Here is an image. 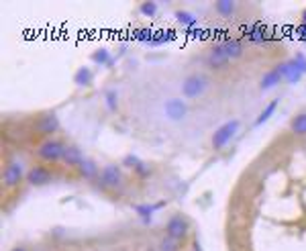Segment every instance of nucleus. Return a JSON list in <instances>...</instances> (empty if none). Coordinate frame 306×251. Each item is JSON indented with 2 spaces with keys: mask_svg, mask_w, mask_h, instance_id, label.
Masks as SVG:
<instances>
[{
  "mask_svg": "<svg viewBox=\"0 0 306 251\" xmlns=\"http://www.w3.org/2000/svg\"><path fill=\"white\" fill-rule=\"evenodd\" d=\"M64 151H66V145L57 139H45L39 147H37V158L47 162V164H57L64 160Z\"/></svg>",
  "mask_w": 306,
  "mask_h": 251,
  "instance_id": "1",
  "label": "nucleus"
},
{
  "mask_svg": "<svg viewBox=\"0 0 306 251\" xmlns=\"http://www.w3.org/2000/svg\"><path fill=\"white\" fill-rule=\"evenodd\" d=\"M208 88V78L202 74H192L182 82V96L184 98H198Z\"/></svg>",
  "mask_w": 306,
  "mask_h": 251,
  "instance_id": "2",
  "label": "nucleus"
},
{
  "mask_svg": "<svg viewBox=\"0 0 306 251\" xmlns=\"http://www.w3.org/2000/svg\"><path fill=\"white\" fill-rule=\"evenodd\" d=\"M239 125H241V123H239L237 119L227 121L225 125H221V127L213 133V139H210V141H213V147H215V149H223L229 141L235 137V133L239 131Z\"/></svg>",
  "mask_w": 306,
  "mask_h": 251,
  "instance_id": "3",
  "label": "nucleus"
},
{
  "mask_svg": "<svg viewBox=\"0 0 306 251\" xmlns=\"http://www.w3.org/2000/svg\"><path fill=\"white\" fill-rule=\"evenodd\" d=\"M100 190H108V188H119L121 182H123V171L119 166H104L100 169V176L96 178Z\"/></svg>",
  "mask_w": 306,
  "mask_h": 251,
  "instance_id": "4",
  "label": "nucleus"
},
{
  "mask_svg": "<svg viewBox=\"0 0 306 251\" xmlns=\"http://www.w3.org/2000/svg\"><path fill=\"white\" fill-rule=\"evenodd\" d=\"M23 178H27V171L25 166L21 162H8L4 171H2V184L6 188H14L23 182Z\"/></svg>",
  "mask_w": 306,
  "mask_h": 251,
  "instance_id": "5",
  "label": "nucleus"
},
{
  "mask_svg": "<svg viewBox=\"0 0 306 251\" xmlns=\"http://www.w3.org/2000/svg\"><path fill=\"white\" fill-rule=\"evenodd\" d=\"M188 231H190L188 221L182 215H174L165 225V237H171L176 241H184L188 237Z\"/></svg>",
  "mask_w": 306,
  "mask_h": 251,
  "instance_id": "6",
  "label": "nucleus"
},
{
  "mask_svg": "<svg viewBox=\"0 0 306 251\" xmlns=\"http://www.w3.org/2000/svg\"><path fill=\"white\" fill-rule=\"evenodd\" d=\"M163 112L169 121H182L188 114V104L182 98H167L163 104Z\"/></svg>",
  "mask_w": 306,
  "mask_h": 251,
  "instance_id": "7",
  "label": "nucleus"
},
{
  "mask_svg": "<svg viewBox=\"0 0 306 251\" xmlns=\"http://www.w3.org/2000/svg\"><path fill=\"white\" fill-rule=\"evenodd\" d=\"M31 186H45L53 180V171L45 166H33L29 171H27V178H25Z\"/></svg>",
  "mask_w": 306,
  "mask_h": 251,
  "instance_id": "8",
  "label": "nucleus"
},
{
  "mask_svg": "<svg viewBox=\"0 0 306 251\" xmlns=\"http://www.w3.org/2000/svg\"><path fill=\"white\" fill-rule=\"evenodd\" d=\"M229 62H231V60L227 57V53L223 49V43H217L213 49L208 51V55H206V64H208L210 70H225L229 66Z\"/></svg>",
  "mask_w": 306,
  "mask_h": 251,
  "instance_id": "9",
  "label": "nucleus"
},
{
  "mask_svg": "<svg viewBox=\"0 0 306 251\" xmlns=\"http://www.w3.org/2000/svg\"><path fill=\"white\" fill-rule=\"evenodd\" d=\"M35 127L41 135H45L47 139H51V135L60 131V119H57L53 112H47V114H43V117H39V121L35 123Z\"/></svg>",
  "mask_w": 306,
  "mask_h": 251,
  "instance_id": "10",
  "label": "nucleus"
},
{
  "mask_svg": "<svg viewBox=\"0 0 306 251\" xmlns=\"http://www.w3.org/2000/svg\"><path fill=\"white\" fill-rule=\"evenodd\" d=\"M84 160H86V158L82 156L80 147H76V145H66V151H64V160H62V162H64L68 167H80Z\"/></svg>",
  "mask_w": 306,
  "mask_h": 251,
  "instance_id": "11",
  "label": "nucleus"
},
{
  "mask_svg": "<svg viewBox=\"0 0 306 251\" xmlns=\"http://www.w3.org/2000/svg\"><path fill=\"white\" fill-rule=\"evenodd\" d=\"M223 49H225L229 60H239V57L243 55V43L239 39H227V41H223Z\"/></svg>",
  "mask_w": 306,
  "mask_h": 251,
  "instance_id": "12",
  "label": "nucleus"
},
{
  "mask_svg": "<svg viewBox=\"0 0 306 251\" xmlns=\"http://www.w3.org/2000/svg\"><path fill=\"white\" fill-rule=\"evenodd\" d=\"M78 169H80V176L86 178V180H94V178H98V176H100L96 162H92V160H84L82 166H80Z\"/></svg>",
  "mask_w": 306,
  "mask_h": 251,
  "instance_id": "13",
  "label": "nucleus"
},
{
  "mask_svg": "<svg viewBox=\"0 0 306 251\" xmlns=\"http://www.w3.org/2000/svg\"><path fill=\"white\" fill-rule=\"evenodd\" d=\"M280 80H282V74L278 72V68L276 70H270L267 72L263 78H261V90H270V88H274L276 84H280Z\"/></svg>",
  "mask_w": 306,
  "mask_h": 251,
  "instance_id": "14",
  "label": "nucleus"
},
{
  "mask_svg": "<svg viewBox=\"0 0 306 251\" xmlns=\"http://www.w3.org/2000/svg\"><path fill=\"white\" fill-rule=\"evenodd\" d=\"M74 84L76 86H90L92 84V70L90 68H80L74 74Z\"/></svg>",
  "mask_w": 306,
  "mask_h": 251,
  "instance_id": "15",
  "label": "nucleus"
},
{
  "mask_svg": "<svg viewBox=\"0 0 306 251\" xmlns=\"http://www.w3.org/2000/svg\"><path fill=\"white\" fill-rule=\"evenodd\" d=\"M290 129H292V133L294 135H306V112H300V114H296V117L290 121Z\"/></svg>",
  "mask_w": 306,
  "mask_h": 251,
  "instance_id": "16",
  "label": "nucleus"
},
{
  "mask_svg": "<svg viewBox=\"0 0 306 251\" xmlns=\"http://www.w3.org/2000/svg\"><path fill=\"white\" fill-rule=\"evenodd\" d=\"M278 102H280V100H272L270 104H267V106H265V108H263V110L259 112V117L255 119V127L263 125L265 121H270V117H272V114L276 112V108H278Z\"/></svg>",
  "mask_w": 306,
  "mask_h": 251,
  "instance_id": "17",
  "label": "nucleus"
},
{
  "mask_svg": "<svg viewBox=\"0 0 306 251\" xmlns=\"http://www.w3.org/2000/svg\"><path fill=\"white\" fill-rule=\"evenodd\" d=\"M235 8H237V4L231 2V0H219V2L215 4V10H217L221 16H231V14L235 12Z\"/></svg>",
  "mask_w": 306,
  "mask_h": 251,
  "instance_id": "18",
  "label": "nucleus"
},
{
  "mask_svg": "<svg viewBox=\"0 0 306 251\" xmlns=\"http://www.w3.org/2000/svg\"><path fill=\"white\" fill-rule=\"evenodd\" d=\"M159 206H161V202H159V204H135V212L147 223V221L151 219V215H153V210L159 208Z\"/></svg>",
  "mask_w": 306,
  "mask_h": 251,
  "instance_id": "19",
  "label": "nucleus"
},
{
  "mask_svg": "<svg viewBox=\"0 0 306 251\" xmlns=\"http://www.w3.org/2000/svg\"><path fill=\"white\" fill-rule=\"evenodd\" d=\"M92 62L94 64H100V66H112V60H110V53L106 49H98L92 53Z\"/></svg>",
  "mask_w": 306,
  "mask_h": 251,
  "instance_id": "20",
  "label": "nucleus"
},
{
  "mask_svg": "<svg viewBox=\"0 0 306 251\" xmlns=\"http://www.w3.org/2000/svg\"><path fill=\"white\" fill-rule=\"evenodd\" d=\"M180 247H182V241H176L171 237H163L159 243V251H180Z\"/></svg>",
  "mask_w": 306,
  "mask_h": 251,
  "instance_id": "21",
  "label": "nucleus"
},
{
  "mask_svg": "<svg viewBox=\"0 0 306 251\" xmlns=\"http://www.w3.org/2000/svg\"><path fill=\"white\" fill-rule=\"evenodd\" d=\"M176 18H178V21H180L182 25H186V27L196 25L194 14H190V12H186V10H178V12H176Z\"/></svg>",
  "mask_w": 306,
  "mask_h": 251,
  "instance_id": "22",
  "label": "nucleus"
},
{
  "mask_svg": "<svg viewBox=\"0 0 306 251\" xmlns=\"http://www.w3.org/2000/svg\"><path fill=\"white\" fill-rule=\"evenodd\" d=\"M106 106H108V110H117V106H119L117 92L114 90H106Z\"/></svg>",
  "mask_w": 306,
  "mask_h": 251,
  "instance_id": "23",
  "label": "nucleus"
},
{
  "mask_svg": "<svg viewBox=\"0 0 306 251\" xmlns=\"http://www.w3.org/2000/svg\"><path fill=\"white\" fill-rule=\"evenodd\" d=\"M141 12L145 14V16H153L157 12V4L155 2H143L141 4Z\"/></svg>",
  "mask_w": 306,
  "mask_h": 251,
  "instance_id": "24",
  "label": "nucleus"
},
{
  "mask_svg": "<svg viewBox=\"0 0 306 251\" xmlns=\"http://www.w3.org/2000/svg\"><path fill=\"white\" fill-rule=\"evenodd\" d=\"M139 164H141V160L137 156H125V160H123V166L125 167H131V169H135Z\"/></svg>",
  "mask_w": 306,
  "mask_h": 251,
  "instance_id": "25",
  "label": "nucleus"
},
{
  "mask_svg": "<svg viewBox=\"0 0 306 251\" xmlns=\"http://www.w3.org/2000/svg\"><path fill=\"white\" fill-rule=\"evenodd\" d=\"M135 173H137V176H141V178H145V176H149V173H151V169H149V166H147L145 162H141V164L135 167Z\"/></svg>",
  "mask_w": 306,
  "mask_h": 251,
  "instance_id": "26",
  "label": "nucleus"
},
{
  "mask_svg": "<svg viewBox=\"0 0 306 251\" xmlns=\"http://www.w3.org/2000/svg\"><path fill=\"white\" fill-rule=\"evenodd\" d=\"M294 64L298 66V70H300L302 74H306V57H304L302 53H298V55L294 57Z\"/></svg>",
  "mask_w": 306,
  "mask_h": 251,
  "instance_id": "27",
  "label": "nucleus"
},
{
  "mask_svg": "<svg viewBox=\"0 0 306 251\" xmlns=\"http://www.w3.org/2000/svg\"><path fill=\"white\" fill-rule=\"evenodd\" d=\"M298 31H300V33H302V37H304V39H306V25H302V27H300V29H298Z\"/></svg>",
  "mask_w": 306,
  "mask_h": 251,
  "instance_id": "28",
  "label": "nucleus"
},
{
  "mask_svg": "<svg viewBox=\"0 0 306 251\" xmlns=\"http://www.w3.org/2000/svg\"><path fill=\"white\" fill-rule=\"evenodd\" d=\"M10 251H27V249H25V247H12Z\"/></svg>",
  "mask_w": 306,
  "mask_h": 251,
  "instance_id": "29",
  "label": "nucleus"
},
{
  "mask_svg": "<svg viewBox=\"0 0 306 251\" xmlns=\"http://www.w3.org/2000/svg\"><path fill=\"white\" fill-rule=\"evenodd\" d=\"M302 25H306V10H304V14H302Z\"/></svg>",
  "mask_w": 306,
  "mask_h": 251,
  "instance_id": "30",
  "label": "nucleus"
}]
</instances>
